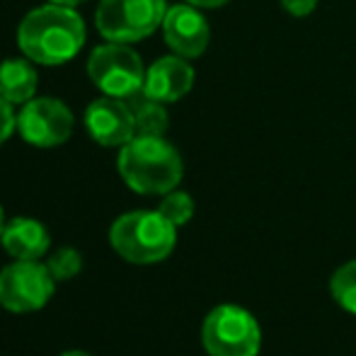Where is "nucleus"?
<instances>
[{
  "instance_id": "nucleus-15",
  "label": "nucleus",
  "mask_w": 356,
  "mask_h": 356,
  "mask_svg": "<svg viewBox=\"0 0 356 356\" xmlns=\"http://www.w3.org/2000/svg\"><path fill=\"white\" fill-rule=\"evenodd\" d=\"M330 293L347 313L356 315V259L347 262L330 279Z\"/></svg>"
},
{
  "instance_id": "nucleus-3",
  "label": "nucleus",
  "mask_w": 356,
  "mask_h": 356,
  "mask_svg": "<svg viewBox=\"0 0 356 356\" xmlns=\"http://www.w3.org/2000/svg\"><path fill=\"white\" fill-rule=\"evenodd\" d=\"M177 243V225L160 211H131L109 228V245L131 264H155L170 257Z\"/></svg>"
},
{
  "instance_id": "nucleus-21",
  "label": "nucleus",
  "mask_w": 356,
  "mask_h": 356,
  "mask_svg": "<svg viewBox=\"0 0 356 356\" xmlns=\"http://www.w3.org/2000/svg\"><path fill=\"white\" fill-rule=\"evenodd\" d=\"M58 356H92V354L80 352V349H71V352H63V354H58Z\"/></svg>"
},
{
  "instance_id": "nucleus-17",
  "label": "nucleus",
  "mask_w": 356,
  "mask_h": 356,
  "mask_svg": "<svg viewBox=\"0 0 356 356\" xmlns=\"http://www.w3.org/2000/svg\"><path fill=\"white\" fill-rule=\"evenodd\" d=\"M47 267L56 282H66V279H73L80 274V269H83V254L75 248H58L54 254H49Z\"/></svg>"
},
{
  "instance_id": "nucleus-14",
  "label": "nucleus",
  "mask_w": 356,
  "mask_h": 356,
  "mask_svg": "<svg viewBox=\"0 0 356 356\" xmlns=\"http://www.w3.org/2000/svg\"><path fill=\"white\" fill-rule=\"evenodd\" d=\"M129 107L134 114V124H136V136H165L170 127L168 109L163 102L148 97V95L136 92L131 97H127Z\"/></svg>"
},
{
  "instance_id": "nucleus-2",
  "label": "nucleus",
  "mask_w": 356,
  "mask_h": 356,
  "mask_svg": "<svg viewBox=\"0 0 356 356\" xmlns=\"http://www.w3.org/2000/svg\"><path fill=\"white\" fill-rule=\"evenodd\" d=\"M117 168L127 187L145 197L172 192L184 175L177 148L165 141V136L131 138L119 150Z\"/></svg>"
},
{
  "instance_id": "nucleus-13",
  "label": "nucleus",
  "mask_w": 356,
  "mask_h": 356,
  "mask_svg": "<svg viewBox=\"0 0 356 356\" xmlns=\"http://www.w3.org/2000/svg\"><path fill=\"white\" fill-rule=\"evenodd\" d=\"M37 68L24 58H8L0 63V95L10 104H27L37 92Z\"/></svg>"
},
{
  "instance_id": "nucleus-18",
  "label": "nucleus",
  "mask_w": 356,
  "mask_h": 356,
  "mask_svg": "<svg viewBox=\"0 0 356 356\" xmlns=\"http://www.w3.org/2000/svg\"><path fill=\"white\" fill-rule=\"evenodd\" d=\"M15 129H17V117L13 112V104L0 95V145L13 136Z\"/></svg>"
},
{
  "instance_id": "nucleus-10",
  "label": "nucleus",
  "mask_w": 356,
  "mask_h": 356,
  "mask_svg": "<svg viewBox=\"0 0 356 356\" xmlns=\"http://www.w3.org/2000/svg\"><path fill=\"white\" fill-rule=\"evenodd\" d=\"M165 44L182 58H199L209 47L211 29L202 10L189 3H179L168 8L163 19Z\"/></svg>"
},
{
  "instance_id": "nucleus-9",
  "label": "nucleus",
  "mask_w": 356,
  "mask_h": 356,
  "mask_svg": "<svg viewBox=\"0 0 356 356\" xmlns=\"http://www.w3.org/2000/svg\"><path fill=\"white\" fill-rule=\"evenodd\" d=\"M85 129L90 138L107 148H122L131 138H136V124L127 99L122 97H104L95 99L85 109Z\"/></svg>"
},
{
  "instance_id": "nucleus-8",
  "label": "nucleus",
  "mask_w": 356,
  "mask_h": 356,
  "mask_svg": "<svg viewBox=\"0 0 356 356\" xmlns=\"http://www.w3.org/2000/svg\"><path fill=\"white\" fill-rule=\"evenodd\" d=\"M17 131L24 143L37 145V148H54L71 138L73 112L61 99H29L17 114Z\"/></svg>"
},
{
  "instance_id": "nucleus-16",
  "label": "nucleus",
  "mask_w": 356,
  "mask_h": 356,
  "mask_svg": "<svg viewBox=\"0 0 356 356\" xmlns=\"http://www.w3.org/2000/svg\"><path fill=\"white\" fill-rule=\"evenodd\" d=\"M158 211L165 216L172 225H184L192 220L194 216V199L189 197L187 192H179V189H172V192L163 194V202H160Z\"/></svg>"
},
{
  "instance_id": "nucleus-12",
  "label": "nucleus",
  "mask_w": 356,
  "mask_h": 356,
  "mask_svg": "<svg viewBox=\"0 0 356 356\" xmlns=\"http://www.w3.org/2000/svg\"><path fill=\"white\" fill-rule=\"evenodd\" d=\"M0 243L13 259H42L51 248V235L42 220L17 216L5 223Z\"/></svg>"
},
{
  "instance_id": "nucleus-7",
  "label": "nucleus",
  "mask_w": 356,
  "mask_h": 356,
  "mask_svg": "<svg viewBox=\"0 0 356 356\" xmlns=\"http://www.w3.org/2000/svg\"><path fill=\"white\" fill-rule=\"evenodd\" d=\"M56 279L39 259H15L0 269V305L10 313H34L49 303Z\"/></svg>"
},
{
  "instance_id": "nucleus-23",
  "label": "nucleus",
  "mask_w": 356,
  "mask_h": 356,
  "mask_svg": "<svg viewBox=\"0 0 356 356\" xmlns=\"http://www.w3.org/2000/svg\"><path fill=\"white\" fill-rule=\"evenodd\" d=\"M3 228H5V213H3V207H0V235H3Z\"/></svg>"
},
{
  "instance_id": "nucleus-11",
  "label": "nucleus",
  "mask_w": 356,
  "mask_h": 356,
  "mask_svg": "<svg viewBox=\"0 0 356 356\" xmlns=\"http://www.w3.org/2000/svg\"><path fill=\"white\" fill-rule=\"evenodd\" d=\"M194 85V68L189 66V58L182 56H163L145 68L143 95L158 99L163 104L179 102Z\"/></svg>"
},
{
  "instance_id": "nucleus-22",
  "label": "nucleus",
  "mask_w": 356,
  "mask_h": 356,
  "mask_svg": "<svg viewBox=\"0 0 356 356\" xmlns=\"http://www.w3.org/2000/svg\"><path fill=\"white\" fill-rule=\"evenodd\" d=\"M49 3H58V5H78V3H83V0H49Z\"/></svg>"
},
{
  "instance_id": "nucleus-20",
  "label": "nucleus",
  "mask_w": 356,
  "mask_h": 356,
  "mask_svg": "<svg viewBox=\"0 0 356 356\" xmlns=\"http://www.w3.org/2000/svg\"><path fill=\"white\" fill-rule=\"evenodd\" d=\"M184 3L194 5L199 10H211V8H220V5L230 3V0H184Z\"/></svg>"
},
{
  "instance_id": "nucleus-5",
  "label": "nucleus",
  "mask_w": 356,
  "mask_h": 356,
  "mask_svg": "<svg viewBox=\"0 0 356 356\" xmlns=\"http://www.w3.org/2000/svg\"><path fill=\"white\" fill-rule=\"evenodd\" d=\"M165 13V0H102L95 13V24L107 42L131 44L163 27Z\"/></svg>"
},
{
  "instance_id": "nucleus-1",
  "label": "nucleus",
  "mask_w": 356,
  "mask_h": 356,
  "mask_svg": "<svg viewBox=\"0 0 356 356\" xmlns=\"http://www.w3.org/2000/svg\"><path fill=\"white\" fill-rule=\"evenodd\" d=\"M17 44L29 61L42 66H63L83 49L85 22L71 5H42L19 22Z\"/></svg>"
},
{
  "instance_id": "nucleus-4",
  "label": "nucleus",
  "mask_w": 356,
  "mask_h": 356,
  "mask_svg": "<svg viewBox=\"0 0 356 356\" xmlns=\"http://www.w3.org/2000/svg\"><path fill=\"white\" fill-rule=\"evenodd\" d=\"M202 342L209 356H257L262 347V330L252 313L225 303L207 315Z\"/></svg>"
},
{
  "instance_id": "nucleus-6",
  "label": "nucleus",
  "mask_w": 356,
  "mask_h": 356,
  "mask_svg": "<svg viewBox=\"0 0 356 356\" xmlns=\"http://www.w3.org/2000/svg\"><path fill=\"white\" fill-rule=\"evenodd\" d=\"M88 75L104 95L127 99L143 90L145 68L141 56L129 44L109 42L92 49L88 58Z\"/></svg>"
},
{
  "instance_id": "nucleus-19",
  "label": "nucleus",
  "mask_w": 356,
  "mask_h": 356,
  "mask_svg": "<svg viewBox=\"0 0 356 356\" xmlns=\"http://www.w3.org/2000/svg\"><path fill=\"white\" fill-rule=\"evenodd\" d=\"M320 0H282V8L293 17H308L315 8H318Z\"/></svg>"
}]
</instances>
